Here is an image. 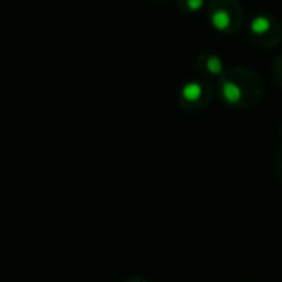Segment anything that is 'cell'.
Segmentation results:
<instances>
[{
	"mask_svg": "<svg viewBox=\"0 0 282 282\" xmlns=\"http://www.w3.org/2000/svg\"><path fill=\"white\" fill-rule=\"evenodd\" d=\"M223 97L227 103H238L241 97H243V91H241L239 86L234 82H224L223 83Z\"/></svg>",
	"mask_w": 282,
	"mask_h": 282,
	"instance_id": "cell-1",
	"label": "cell"
},
{
	"mask_svg": "<svg viewBox=\"0 0 282 282\" xmlns=\"http://www.w3.org/2000/svg\"><path fill=\"white\" fill-rule=\"evenodd\" d=\"M211 24L214 29L218 30H226L231 25V15L226 10H216L211 15Z\"/></svg>",
	"mask_w": 282,
	"mask_h": 282,
	"instance_id": "cell-2",
	"label": "cell"
},
{
	"mask_svg": "<svg viewBox=\"0 0 282 282\" xmlns=\"http://www.w3.org/2000/svg\"><path fill=\"white\" fill-rule=\"evenodd\" d=\"M201 93H203V88H201V85L196 83V82H190L183 86V91H181V95H183L184 100L187 102H196V100L201 97Z\"/></svg>",
	"mask_w": 282,
	"mask_h": 282,
	"instance_id": "cell-3",
	"label": "cell"
},
{
	"mask_svg": "<svg viewBox=\"0 0 282 282\" xmlns=\"http://www.w3.org/2000/svg\"><path fill=\"white\" fill-rule=\"evenodd\" d=\"M271 29V18L269 17H264V15H257L252 18L251 22V30L257 35H263L267 30Z\"/></svg>",
	"mask_w": 282,
	"mask_h": 282,
	"instance_id": "cell-4",
	"label": "cell"
},
{
	"mask_svg": "<svg viewBox=\"0 0 282 282\" xmlns=\"http://www.w3.org/2000/svg\"><path fill=\"white\" fill-rule=\"evenodd\" d=\"M206 68L209 73H213V75H219L221 72H223V62H221L219 57H209L206 62Z\"/></svg>",
	"mask_w": 282,
	"mask_h": 282,
	"instance_id": "cell-5",
	"label": "cell"
},
{
	"mask_svg": "<svg viewBox=\"0 0 282 282\" xmlns=\"http://www.w3.org/2000/svg\"><path fill=\"white\" fill-rule=\"evenodd\" d=\"M187 9L193 10V12H198L203 9V5H204V0H187Z\"/></svg>",
	"mask_w": 282,
	"mask_h": 282,
	"instance_id": "cell-6",
	"label": "cell"
}]
</instances>
